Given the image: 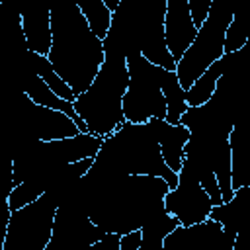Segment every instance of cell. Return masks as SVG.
<instances>
[{
    "label": "cell",
    "mask_w": 250,
    "mask_h": 250,
    "mask_svg": "<svg viewBox=\"0 0 250 250\" xmlns=\"http://www.w3.org/2000/svg\"><path fill=\"white\" fill-rule=\"evenodd\" d=\"M211 207V199L199 186V180L193 174V170L182 164L176 188L168 189V193L164 195V211L170 217H174L178 225L191 227L209 219Z\"/></svg>",
    "instance_id": "obj_9"
},
{
    "label": "cell",
    "mask_w": 250,
    "mask_h": 250,
    "mask_svg": "<svg viewBox=\"0 0 250 250\" xmlns=\"http://www.w3.org/2000/svg\"><path fill=\"white\" fill-rule=\"evenodd\" d=\"M234 16V10L223 2V0H213L209 14L201 27H197V33L191 41V45L186 49L182 59L176 62V78L182 90H189V86L215 62L219 61L225 51V31Z\"/></svg>",
    "instance_id": "obj_5"
},
{
    "label": "cell",
    "mask_w": 250,
    "mask_h": 250,
    "mask_svg": "<svg viewBox=\"0 0 250 250\" xmlns=\"http://www.w3.org/2000/svg\"><path fill=\"white\" fill-rule=\"evenodd\" d=\"M248 45V31L244 25V20L240 14H234L227 31H225V43H223V51L225 55H232L242 51Z\"/></svg>",
    "instance_id": "obj_21"
},
{
    "label": "cell",
    "mask_w": 250,
    "mask_h": 250,
    "mask_svg": "<svg viewBox=\"0 0 250 250\" xmlns=\"http://www.w3.org/2000/svg\"><path fill=\"white\" fill-rule=\"evenodd\" d=\"M76 6L82 18L86 20L88 27L92 29V33L104 41L111 25V12L105 8L104 0H82V2H76Z\"/></svg>",
    "instance_id": "obj_20"
},
{
    "label": "cell",
    "mask_w": 250,
    "mask_h": 250,
    "mask_svg": "<svg viewBox=\"0 0 250 250\" xmlns=\"http://www.w3.org/2000/svg\"><path fill=\"white\" fill-rule=\"evenodd\" d=\"M160 90H162V96H164V102H166L164 121L170 123V125H180V117L188 109V104H186V92L178 84V78H176L174 72L162 68V72H160Z\"/></svg>",
    "instance_id": "obj_18"
},
{
    "label": "cell",
    "mask_w": 250,
    "mask_h": 250,
    "mask_svg": "<svg viewBox=\"0 0 250 250\" xmlns=\"http://www.w3.org/2000/svg\"><path fill=\"white\" fill-rule=\"evenodd\" d=\"M43 193H47V191L41 186H37L33 182H21V184L12 188V191L8 195V207H10V211L23 209L25 205L37 201Z\"/></svg>",
    "instance_id": "obj_22"
},
{
    "label": "cell",
    "mask_w": 250,
    "mask_h": 250,
    "mask_svg": "<svg viewBox=\"0 0 250 250\" xmlns=\"http://www.w3.org/2000/svg\"><path fill=\"white\" fill-rule=\"evenodd\" d=\"M51 12V49L47 61L78 98L88 90L104 62V41L82 18L76 2H61Z\"/></svg>",
    "instance_id": "obj_2"
},
{
    "label": "cell",
    "mask_w": 250,
    "mask_h": 250,
    "mask_svg": "<svg viewBox=\"0 0 250 250\" xmlns=\"http://www.w3.org/2000/svg\"><path fill=\"white\" fill-rule=\"evenodd\" d=\"M102 143H104V137H98L92 133H78L70 139L45 143V148L59 166H64V164L78 162L82 158H96Z\"/></svg>",
    "instance_id": "obj_13"
},
{
    "label": "cell",
    "mask_w": 250,
    "mask_h": 250,
    "mask_svg": "<svg viewBox=\"0 0 250 250\" xmlns=\"http://www.w3.org/2000/svg\"><path fill=\"white\" fill-rule=\"evenodd\" d=\"M129 82L121 102L123 117L129 123H146L148 119L166 117V102L160 90L162 68L150 64L141 57L139 49H129L125 53Z\"/></svg>",
    "instance_id": "obj_6"
},
{
    "label": "cell",
    "mask_w": 250,
    "mask_h": 250,
    "mask_svg": "<svg viewBox=\"0 0 250 250\" xmlns=\"http://www.w3.org/2000/svg\"><path fill=\"white\" fill-rule=\"evenodd\" d=\"M57 207V193L47 191L23 209L12 211L2 250H45Z\"/></svg>",
    "instance_id": "obj_7"
},
{
    "label": "cell",
    "mask_w": 250,
    "mask_h": 250,
    "mask_svg": "<svg viewBox=\"0 0 250 250\" xmlns=\"http://www.w3.org/2000/svg\"><path fill=\"white\" fill-rule=\"evenodd\" d=\"M250 186H242L240 189L234 191V195L221 205L211 207L209 219L219 223L223 227V232L227 234H236L242 227H248L246 223V193H248Z\"/></svg>",
    "instance_id": "obj_16"
},
{
    "label": "cell",
    "mask_w": 250,
    "mask_h": 250,
    "mask_svg": "<svg viewBox=\"0 0 250 250\" xmlns=\"http://www.w3.org/2000/svg\"><path fill=\"white\" fill-rule=\"evenodd\" d=\"M23 92H25V96H27L35 105H41V107H47V109H55V111L64 113L66 117H70V119L74 121V125L78 127L80 133H88L86 123L74 113L72 104L66 102V100H62V98H59V96H55V94L47 88V84H45L37 74L29 76V78L25 80V84H23Z\"/></svg>",
    "instance_id": "obj_15"
},
{
    "label": "cell",
    "mask_w": 250,
    "mask_h": 250,
    "mask_svg": "<svg viewBox=\"0 0 250 250\" xmlns=\"http://www.w3.org/2000/svg\"><path fill=\"white\" fill-rule=\"evenodd\" d=\"M242 51L238 53H232V55H223L219 61H215L191 86L189 90H186V104L188 107H199L203 104H207L215 92V86H217V80L223 76V72L240 57Z\"/></svg>",
    "instance_id": "obj_14"
},
{
    "label": "cell",
    "mask_w": 250,
    "mask_h": 250,
    "mask_svg": "<svg viewBox=\"0 0 250 250\" xmlns=\"http://www.w3.org/2000/svg\"><path fill=\"white\" fill-rule=\"evenodd\" d=\"M229 148H230V188L232 191L248 186V146L240 127H232L229 133Z\"/></svg>",
    "instance_id": "obj_17"
},
{
    "label": "cell",
    "mask_w": 250,
    "mask_h": 250,
    "mask_svg": "<svg viewBox=\"0 0 250 250\" xmlns=\"http://www.w3.org/2000/svg\"><path fill=\"white\" fill-rule=\"evenodd\" d=\"M178 227V221L170 217L166 211L146 225L141 227V246L139 250H162L164 238Z\"/></svg>",
    "instance_id": "obj_19"
},
{
    "label": "cell",
    "mask_w": 250,
    "mask_h": 250,
    "mask_svg": "<svg viewBox=\"0 0 250 250\" xmlns=\"http://www.w3.org/2000/svg\"><path fill=\"white\" fill-rule=\"evenodd\" d=\"M148 123L158 141L164 164L178 174L184 162V146L189 141V131L184 125H170L164 119H148Z\"/></svg>",
    "instance_id": "obj_12"
},
{
    "label": "cell",
    "mask_w": 250,
    "mask_h": 250,
    "mask_svg": "<svg viewBox=\"0 0 250 250\" xmlns=\"http://www.w3.org/2000/svg\"><path fill=\"white\" fill-rule=\"evenodd\" d=\"M104 53L105 57L96 78L72 102L74 113L86 123L88 133L98 137H107L125 123L121 102L129 82L125 47L111 29L104 39Z\"/></svg>",
    "instance_id": "obj_3"
},
{
    "label": "cell",
    "mask_w": 250,
    "mask_h": 250,
    "mask_svg": "<svg viewBox=\"0 0 250 250\" xmlns=\"http://www.w3.org/2000/svg\"><path fill=\"white\" fill-rule=\"evenodd\" d=\"M141 246V229L131 230L127 234H121L119 238V250H139Z\"/></svg>",
    "instance_id": "obj_25"
},
{
    "label": "cell",
    "mask_w": 250,
    "mask_h": 250,
    "mask_svg": "<svg viewBox=\"0 0 250 250\" xmlns=\"http://www.w3.org/2000/svg\"><path fill=\"white\" fill-rule=\"evenodd\" d=\"M213 0H188V8H189V16L195 27H201V23L205 21L209 8H211Z\"/></svg>",
    "instance_id": "obj_23"
},
{
    "label": "cell",
    "mask_w": 250,
    "mask_h": 250,
    "mask_svg": "<svg viewBox=\"0 0 250 250\" xmlns=\"http://www.w3.org/2000/svg\"><path fill=\"white\" fill-rule=\"evenodd\" d=\"M84 193L78 197L88 219L105 232L127 234L164 213L168 184L156 176L98 174L78 180Z\"/></svg>",
    "instance_id": "obj_1"
},
{
    "label": "cell",
    "mask_w": 250,
    "mask_h": 250,
    "mask_svg": "<svg viewBox=\"0 0 250 250\" xmlns=\"http://www.w3.org/2000/svg\"><path fill=\"white\" fill-rule=\"evenodd\" d=\"M105 234V230L88 219L84 207L76 199H62L57 207L51 238L45 250H86Z\"/></svg>",
    "instance_id": "obj_8"
},
{
    "label": "cell",
    "mask_w": 250,
    "mask_h": 250,
    "mask_svg": "<svg viewBox=\"0 0 250 250\" xmlns=\"http://www.w3.org/2000/svg\"><path fill=\"white\" fill-rule=\"evenodd\" d=\"M232 250H250V227H242L232 242Z\"/></svg>",
    "instance_id": "obj_26"
},
{
    "label": "cell",
    "mask_w": 250,
    "mask_h": 250,
    "mask_svg": "<svg viewBox=\"0 0 250 250\" xmlns=\"http://www.w3.org/2000/svg\"><path fill=\"white\" fill-rule=\"evenodd\" d=\"M197 27L191 21L188 0H166L164 12V41L174 62L182 59L186 49L191 45Z\"/></svg>",
    "instance_id": "obj_10"
},
{
    "label": "cell",
    "mask_w": 250,
    "mask_h": 250,
    "mask_svg": "<svg viewBox=\"0 0 250 250\" xmlns=\"http://www.w3.org/2000/svg\"><path fill=\"white\" fill-rule=\"evenodd\" d=\"M98 174H129V176H156L168 188H176L178 174H174L162 160L158 141L150 123L125 121L104 143L90 168Z\"/></svg>",
    "instance_id": "obj_4"
},
{
    "label": "cell",
    "mask_w": 250,
    "mask_h": 250,
    "mask_svg": "<svg viewBox=\"0 0 250 250\" xmlns=\"http://www.w3.org/2000/svg\"><path fill=\"white\" fill-rule=\"evenodd\" d=\"M10 207H8V195L0 193V250L4 246V238H6V230H8V223H10Z\"/></svg>",
    "instance_id": "obj_24"
},
{
    "label": "cell",
    "mask_w": 250,
    "mask_h": 250,
    "mask_svg": "<svg viewBox=\"0 0 250 250\" xmlns=\"http://www.w3.org/2000/svg\"><path fill=\"white\" fill-rule=\"evenodd\" d=\"M20 25L27 51L47 57L51 49V12L45 6H29L20 12Z\"/></svg>",
    "instance_id": "obj_11"
}]
</instances>
